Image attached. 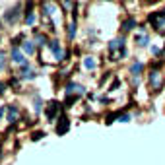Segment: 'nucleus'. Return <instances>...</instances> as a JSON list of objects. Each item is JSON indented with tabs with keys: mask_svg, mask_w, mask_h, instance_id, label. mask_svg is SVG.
Wrapping results in <instances>:
<instances>
[]
</instances>
